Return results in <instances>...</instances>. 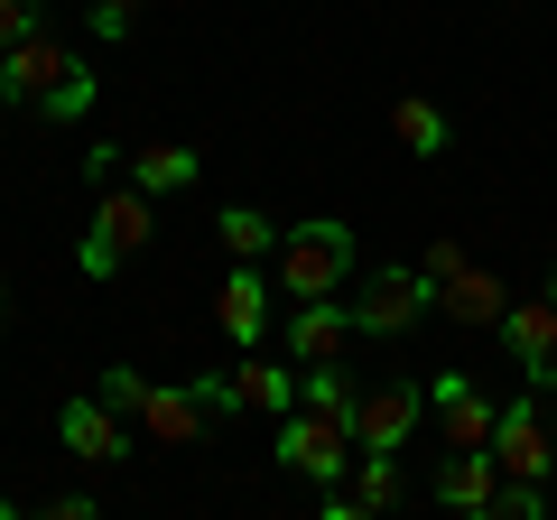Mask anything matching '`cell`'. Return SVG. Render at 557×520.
<instances>
[{"mask_svg":"<svg viewBox=\"0 0 557 520\" xmlns=\"http://www.w3.org/2000/svg\"><path fill=\"white\" fill-rule=\"evenodd\" d=\"M270 260H278V288L288 298H344L354 288V223H335V214L288 223Z\"/></svg>","mask_w":557,"mask_h":520,"instance_id":"1","label":"cell"},{"mask_svg":"<svg viewBox=\"0 0 557 520\" xmlns=\"http://www.w3.org/2000/svg\"><path fill=\"white\" fill-rule=\"evenodd\" d=\"M149 196H139V186H102L94 196V223H84V242H75V270L84 280H112L121 260L139 251V242H149Z\"/></svg>","mask_w":557,"mask_h":520,"instance_id":"2","label":"cell"},{"mask_svg":"<svg viewBox=\"0 0 557 520\" xmlns=\"http://www.w3.org/2000/svg\"><path fill=\"white\" fill-rule=\"evenodd\" d=\"M278 465L307 474V483H344L354 474V428L325 419V409H288V419H278Z\"/></svg>","mask_w":557,"mask_h":520,"instance_id":"3","label":"cell"},{"mask_svg":"<svg viewBox=\"0 0 557 520\" xmlns=\"http://www.w3.org/2000/svg\"><path fill=\"white\" fill-rule=\"evenodd\" d=\"M437 307V288L418 280V270H372V280L354 288V335H372V344H391V335H409L418 317Z\"/></svg>","mask_w":557,"mask_h":520,"instance_id":"4","label":"cell"},{"mask_svg":"<svg viewBox=\"0 0 557 520\" xmlns=\"http://www.w3.org/2000/svg\"><path fill=\"white\" fill-rule=\"evenodd\" d=\"M418 419H428V391H418V381H381V391H362V400H354V456H399V446L418 437Z\"/></svg>","mask_w":557,"mask_h":520,"instance_id":"5","label":"cell"},{"mask_svg":"<svg viewBox=\"0 0 557 520\" xmlns=\"http://www.w3.org/2000/svg\"><path fill=\"white\" fill-rule=\"evenodd\" d=\"M493 465H502V483H548L557 474V437H548V419H539V400H502Z\"/></svg>","mask_w":557,"mask_h":520,"instance_id":"6","label":"cell"},{"mask_svg":"<svg viewBox=\"0 0 557 520\" xmlns=\"http://www.w3.org/2000/svg\"><path fill=\"white\" fill-rule=\"evenodd\" d=\"M502 344L530 372V391H557V298H511L502 307Z\"/></svg>","mask_w":557,"mask_h":520,"instance_id":"7","label":"cell"},{"mask_svg":"<svg viewBox=\"0 0 557 520\" xmlns=\"http://www.w3.org/2000/svg\"><path fill=\"white\" fill-rule=\"evenodd\" d=\"M214 400H205V381H149V400H139V437L149 446H196Z\"/></svg>","mask_w":557,"mask_h":520,"instance_id":"8","label":"cell"},{"mask_svg":"<svg viewBox=\"0 0 557 520\" xmlns=\"http://www.w3.org/2000/svg\"><path fill=\"white\" fill-rule=\"evenodd\" d=\"M75 47H57V38H47V28H38V38H28V47H10V57H0V102H28V112H38V102L47 94H57V84L65 75H75Z\"/></svg>","mask_w":557,"mask_h":520,"instance_id":"9","label":"cell"},{"mask_svg":"<svg viewBox=\"0 0 557 520\" xmlns=\"http://www.w3.org/2000/svg\"><path fill=\"white\" fill-rule=\"evenodd\" d=\"M428 409H437V428H446V456H456V446H483V456H493L502 400H483L465 372H437V381H428Z\"/></svg>","mask_w":557,"mask_h":520,"instance_id":"10","label":"cell"},{"mask_svg":"<svg viewBox=\"0 0 557 520\" xmlns=\"http://www.w3.org/2000/svg\"><path fill=\"white\" fill-rule=\"evenodd\" d=\"M223 409H242V419H288L298 409V372H278L270 354H242L223 372Z\"/></svg>","mask_w":557,"mask_h":520,"instance_id":"11","label":"cell"},{"mask_svg":"<svg viewBox=\"0 0 557 520\" xmlns=\"http://www.w3.org/2000/svg\"><path fill=\"white\" fill-rule=\"evenodd\" d=\"M214 325L242 354H260V335H270V280H260V260H233V280L214 288Z\"/></svg>","mask_w":557,"mask_h":520,"instance_id":"12","label":"cell"},{"mask_svg":"<svg viewBox=\"0 0 557 520\" xmlns=\"http://www.w3.org/2000/svg\"><path fill=\"white\" fill-rule=\"evenodd\" d=\"M57 437H65V456H84V465H121V456H131V428H121V409H102L94 391L57 409Z\"/></svg>","mask_w":557,"mask_h":520,"instance_id":"13","label":"cell"},{"mask_svg":"<svg viewBox=\"0 0 557 520\" xmlns=\"http://www.w3.org/2000/svg\"><path fill=\"white\" fill-rule=\"evenodd\" d=\"M344 344H354V307L344 298H298V317H288V362H344Z\"/></svg>","mask_w":557,"mask_h":520,"instance_id":"14","label":"cell"},{"mask_svg":"<svg viewBox=\"0 0 557 520\" xmlns=\"http://www.w3.org/2000/svg\"><path fill=\"white\" fill-rule=\"evenodd\" d=\"M493 483H502V465L483 456V446H456V456L437 465V502H446V511H483Z\"/></svg>","mask_w":557,"mask_h":520,"instance_id":"15","label":"cell"},{"mask_svg":"<svg viewBox=\"0 0 557 520\" xmlns=\"http://www.w3.org/2000/svg\"><path fill=\"white\" fill-rule=\"evenodd\" d=\"M391 140L409 149V159H437V149L456 140V121H446L428 94H399V102H391Z\"/></svg>","mask_w":557,"mask_h":520,"instance_id":"16","label":"cell"},{"mask_svg":"<svg viewBox=\"0 0 557 520\" xmlns=\"http://www.w3.org/2000/svg\"><path fill=\"white\" fill-rule=\"evenodd\" d=\"M131 186H139L149 205H159V196H177V186H196V149H177V140L131 149Z\"/></svg>","mask_w":557,"mask_h":520,"instance_id":"17","label":"cell"},{"mask_svg":"<svg viewBox=\"0 0 557 520\" xmlns=\"http://www.w3.org/2000/svg\"><path fill=\"white\" fill-rule=\"evenodd\" d=\"M437 307H446V317H456V325H502V280H493V270H474V260H465L456 280L437 288Z\"/></svg>","mask_w":557,"mask_h":520,"instance_id":"18","label":"cell"},{"mask_svg":"<svg viewBox=\"0 0 557 520\" xmlns=\"http://www.w3.org/2000/svg\"><path fill=\"white\" fill-rule=\"evenodd\" d=\"M214 233H223V251H233V260H270L278 251V223L260 214V205H223Z\"/></svg>","mask_w":557,"mask_h":520,"instance_id":"19","label":"cell"},{"mask_svg":"<svg viewBox=\"0 0 557 520\" xmlns=\"http://www.w3.org/2000/svg\"><path fill=\"white\" fill-rule=\"evenodd\" d=\"M354 400H362V391L344 381V362H307V372H298V409H325V419L354 428Z\"/></svg>","mask_w":557,"mask_h":520,"instance_id":"20","label":"cell"},{"mask_svg":"<svg viewBox=\"0 0 557 520\" xmlns=\"http://www.w3.org/2000/svg\"><path fill=\"white\" fill-rule=\"evenodd\" d=\"M354 502H362V511H391V502H399V456H362V474H354Z\"/></svg>","mask_w":557,"mask_h":520,"instance_id":"21","label":"cell"},{"mask_svg":"<svg viewBox=\"0 0 557 520\" xmlns=\"http://www.w3.org/2000/svg\"><path fill=\"white\" fill-rule=\"evenodd\" d=\"M465 520H548V502H539V483H493V502Z\"/></svg>","mask_w":557,"mask_h":520,"instance_id":"22","label":"cell"},{"mask_svg":"<svg viewBox=\"0 0 557 520\" xmlns=\"http://www.w3.org/2000/svg\"><path fill=\"white\" fill-rule=\"evenodd\" d=\"M94 400L121 409V419H139V400H149V372H131V362H112V372L94 381Z\"/></svg>","mask_w":557,"mask_h":520,"instance_id":"23","label":"cell"},{"mask_svg":"<svg viewBox=\"0 0 557 520\" xmlns=\"http://www.w3.org/2000/svg\"><path fill=\"white\" fill-rule=\"evenodd\" d=\"M38 112H47V121H84V112H94V65H75V75H65Z\"/></svg>","mask_w":557,"mask_h":520,"instance_id":"24","label":"cell"},{"mask_svg":"<svg viewBox=\"0 0 557 520\" xmlns=\"http://www.w3.org/2000/svg\"><path fill=\"white\" fill-rule=\"evenodd\" d=\"M38 10H47V0H0V57L38 38Z\"/></svg>","mask_w":557,"mask_h":520,"instance_id":"25","label":"cell"},{"mask_svg":"<svg viewBox=\"0 0 557 520\" xmlns=\"http://www.w3.org/2000/svg\"><path fill=\"white\" fill-rule=\"evenodd\" d=\"M456 270H465V251H456V242H428V260H418V280H428V288H446Z\"/></svg>","mask_w":557,"mask_h":520,"instance_id":"26","label":"cell"},{"mask_svg":"<svg viewBox=\"0 0 557 520\" xmlns=\"http://www.w3.org/2000/svg\"><path fill=\"white\" fill-rule=\"evenodd\" d=\"M139 20V0H94V38H131Z\"/></svg>","mask_w":557,"mask_h":520,"instance_id":"27","label":"cell"},{"mask_svg":"<svg viewBox=\"0 0 557 520\" xmlns=\"http://www.w3.org/2000/svg\"><path fill=\"white\" fill-rule=\"evenodd\" d=\"M84 177L112 186V177H121V140H94V149H84Z\"/></svg>","mask_w":557,"mask_h":520,"instance_id":"28","label":"cell"},{"mask_svg":"<svg viewBox=\"0 0 557 520\" xmlns=\"http://www.w3.org/2000/svg\"><path fill=\"white\" fill-rule=\"evenodd\" d=\"M38 520H102V511H94V502H84V493H65V502H47Z\"/></svg>","mask_w":557,"mask_h":520,"instance_id":"29","label":"cell"},{"mask_svg":"<svg viewBox=\"0 0 557 520\" xmlns=\"http://www.w3.org/2000/svg\"><path fill=\"white\" fill-rule=\"evenodd\" d=\"M317 520H372V511H362V502H325Z\"/></svg>","mask_w":557,"mask_h":520,"instance_id":"30","label":"cell"},{"mask_svg":"<svg viewBox=\"0 0 557 520\" xmlns=\"http://www.w3.org/2000/svg\"><path fill=\"white\" fill-rule=\"evenodd\" d=\"M539 298H557V270H548V288H539Z\"/></svg>","mask_w":557,"mask_h":520,"instance_id":"31","label":"cell"},{"mask_svg":"<svg viewBox=\"0 0 557 520\" xmlns=\"http://www.w3.org/2000/svg\"><path fill=\"white\" fill-rule=\"evenodd\" d=\"M0 520H20V511H10V502H0Z\"/></svg>","mask_w":557,"mask_h":520,"instance_id":"32","label":"cell"}]
</instances>
